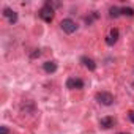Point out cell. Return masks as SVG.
Here are the masks:
<instances>
[{
    "instance_id": "obj_1",
    "label": "cell",
    "mask_w": 134,
    "mask_h": 134,
    "mask_svg": "<svg viewBox=\"0 0 134 134\" xmlns=\"http://www.w3.org/2000/svg\"><path fill=\"white\" fill-rule=\"evenodd\" d=\"M60 27H62V30L65 32V33H68V35H71V33H74L76 30H77V24L73 21V19H63L62 22H60Z\"/></svg>"
},
{
    "instance_id": "obj_2",
    "label": "cell",
    "mask_w": 134,
    "mask_h": 134,
    "mask_svg": "<svg viewBox=\"0 0 134 134\" xmlns=\"http://www.w3.org/2000/svg\"><path fill=\"white\" fill-rule=\"evenodd\" d=\"M95 98H96L98 103H101V104H104V106H110V104L114 103V96H112L109 92H98Z\"/></svg>"
},
{
    "instance_id": "obj_3",
    "label": "cell",
    "mask_w": 134,
    "mask_h": 134,
    "mask_svg": "<svg viewBox=\"0 0 134 134\" xmlns=\"http://www.w3.org/2000/svg\"><path fill=\"white\" fill-rule=\"evenodd\" d=\"M40 18L44 21V22H52V19H54V8H51V7H47V5H44L41 10H40Z\"/></svg>"
},
{
    "instance_id": "obj_4",
    "label": "cell",
    "mask_w": 134,
    "mask_h": 134,
    "mask_svg": "<svg viewBox=\"0 0 134 134\" xmlns=\"http://www.w3.org/2000/svg\"><path fill=\"white\" fill-rule=\"evenodd\" d=\"M66 88H70V90H81L84 88V81L82 79H77V77H70L68 81H66Z\"/></svg>"
},
{
    "instance_id": "obj_5",
    "label": "cell",
    "mask_w": 134,
    "mask_h": 134,
    "mask_svg": "<svg viewBox=\"0 0 134 134\" xmlns=\"http://www.w3.org/2000/svg\"><path fill=\"white\" fill-rule=\"evenodd\" d=\"M117 40H118V29H110L109 35L106 36V44L107 46H112V44L117 43Z\"/></svg>"
},
{
    "instance_id": "obj_6",
    "label": "cell",
    "mask_w": 134,
    "mask_h": 134,
    "mask_svg": "<svg viewBox=\"0 0 134 134\" xmlns=\"http://www.w3.org/2000/svg\"><path fill=\"white\" fill-rule=\"evenodd\" d=\"M3 16L10 21V24H16L18 22V13L13 11L11 8H3Z\"/></svg>"
},
{
    "instance_id": "obj_7",
    "label": "cell",
    "mask_w": 134,
    "mask_h": 134,
    "mask_svg": "<svg viewBox=\"0 0 134 134\" xmlns=\"http://www.w3.org/2000/svg\"><path fill=\"white\" fill-rule=\"evenodd\" d=\"M81 62L84 63V66H85L87 70H90V71H95V70H96V63H95V60H93V58L82 57V58H81Z\"/></svg>"
},
{
    "instance_id": "obj_8",
    "label": "cell",
    "mask_w": 134,
    "mask_h": 134,
    "mask_svg": "<svg viewBox=\"0 0 134 134\" xmlns=\"http://www.w3.org/2000/svg\"><path fill=\"white\" fill-rule=\"evenodd\" d=\"M114 118L112 117H103L101 120H99V126L101 128H104V129H109V128H112L114 126Z\"/></svg>"
},
{
    "instance_id": "obj_9",
    "label": "cell",
    "mask_w": 134,
    "mask_h": 134,
    "mask_svg": "<svg viewBox=\"0 0 134 134\" xmlns=\"http://www.w3.org/2000/svg\"><path fill=\"white\" fill-rule=\"evenodd\" d=\"M43 70L46 71V73H55L57 71V63L55 62H44L43 63Z\"/></svg>"
},
{
    "instance_id": "obj_10",
    "label": "cell",
    "mask_w": 134,
    "mask_h": 134,
    "mask_svg": "<svg viewBox=\"0 0 134 134\" xmlns=\"http://www.w3.org/2000/svg\"><path fill=\"white\" fill-rule=\"evenodd\" d=\"M120 13H121L123 16H128V18H132V16H134V10H132L131 7H123V8H120Z\"/></svg>"
},
{
    "instance_id": "obj_11",
    "label": "cell",
    "mask_w": 134,
    "mask_h": 134,
    "mask_svg": "<svg viewBox=\"0 0 134 134\" xmlns=\"http://www.w3.org/2000/svg\"><path fill=\"white\" fill-rule=\"evenodd\" d=\"M120 14H121V13H120V8H118V7H110V8H109V16H110V18H118Z\"/></svg>"
},
{
    "instance_id": "obj_12",
    "label": "cell",
    "mask_w": 134,
    "mask_h": 134,
    "mask_svg": "<svg viewBox=\"0 0 134 134\" xmlns=\"http://www.w3.org/2000/svg\"><path fill=\"white\" fill-rule=\"evenodd\" d=\"M0 134H10L8 128H7V126H0Z\"/></svg>"
},
{
    "instance_id": "obj_13",
    "label": "cell",
    "mask_w": 134,
    "mask_h": 134,
    "mask_svg": "<svg viewBox=\"0 0 134 134\" xmlns=\"http://www.w3.org/2000/svg\"><path fill=\"white\" fill-rule=\"evenodd\" d=\"M128 117H129V120L134 123V110H131V112H128Z\"/></svg>"
},
{
    "instance_id": "obj_14",
    "label": "cell",
    "mask_w": 134,
    "mask_h": 134,
    "mask_svg": "<svg viewBox=\"0 0 134 134\" xmlns=\"http://www.w3.org/2000/svg\"><path fill=\"white\" fill-rule=\"evenodd\" d=\"M40 54H41V52H40V51H36V52H33V54H32V57H33V58H35V57H40Z\"/></svg>"
},
{
    "instance_id": "obj_15",
    "label": "cell",
    "mask_w": 134,
    "mask_h": 134,
    "mask_svg": "<svg viewBox=\"0 0 134 134\" xmlns=\"http://www.w3.org/2000/svg\"><path fill=\"white\" fill-rule=\"evenodd\" d=\"M118 134H129V132H118Z\"/></svg>"
}]
</instances>
